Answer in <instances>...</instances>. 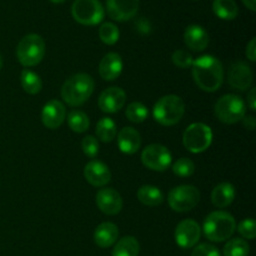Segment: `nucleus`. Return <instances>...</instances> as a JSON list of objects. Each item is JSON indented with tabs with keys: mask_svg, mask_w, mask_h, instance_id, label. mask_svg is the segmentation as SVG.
Segmentation results:
<instances>
[{
	"mask_svg": "<svg viewBox=\"0 0 256 256\" xmlns=\"http://www.w3.org/2000/svg\"><path fill=\"white\" fill-rule=\"evenodd\" d=\"M82 149L86 156L89 158H95L99 154V142H98L96 138H94L92 135H88L82 139Z\"/></svg>",
	"mask_w": 256,
	"mask_h": 256,
	"instance_id": "nucleus-35",
	"label": "nucleus"
},
{
	"mask_svg": "<svg viewBox=\"0 0 256 256\" xmlns=\"http://www.w3.org/2000/svg\"><path fill=\"white\" fill-rule=\"evenodd\" d=\"M252 80H254V76H252V68L246 62H235L230 65L229 72H228V82L230 86L244 92L252 86Z\"/></svg>",
	"mask_w": 256,
	"mask_h": 256,
	"instance_id": "nucleus-12",
	"label": "nucleus"
},
{
	"mask_svg": "<svg viewBox=\"0 0 256 256\" xmlns=\"http://www.w3.org/2000/svg\"><path fill=\"white\" fill-rule=\"evenodd\" d=\"M45 55V42L40 35L28 34L19 42L16 48V58L25 68L39 64Z\"/></svg>",
	"mask_w": 256,
	"mask_h": 256,
	"instance_id": "nucleus-5",
	"label": "nucleus"
},
{
	"mask_svg": "<svg viewBox=\"0 0 256 256\" xmlns=\"http://www.w3.org/2000/svg\"><path fill=\"white\" fill-rule=\"evenodd\" d=\"M136 196L139 202L146 206H158L164 202V194L162 190L152 185H142L138 190Z\"/></svg>",
	"mask_w": 256,
	"mask_h": 256,
	"instance_id": "nucleus-23",
	"label": "nucleus"
},
{
	"mask_svg": "<svg viewBox=\"0 0 256 256\" xmlns=\"http://www.w3.org/2000/svg\"><path fill=\"white\" fill-rule=\"evenodd\" d=\"M212 10L222 20H232L239 14V8L234 0H214Z\"/></svg>",
	"mask_w": 256,
	"mask_h": 256,
	"instance_id": "nucleus-25",
	"label": "nucleus"
},
{
	"mask_svg": "<svg viewBox=\"0 0 256 256\" xmlns=\"http://www.w3.org/2000/svg\"><path fill=\"white\" fill-rule=\"evenodd\" d=\"M192 256H222V254L214 245L204 242L194 248Z\"/></svg>",
	"mask_w": 256,
	"mask_h": 256,
	"instance_id": "nucleus-36",
	"label": "nucleus"
},
{
	"mask_svg": "<svg viewBox=\"0 0 256 256\" xmlns=\"http://www.w3.org/2000/svg\"><path fill=\"white\" fill-rule=\"evenodd\" d=\"M235 199V188L230 182H222L216 185L212 192V202L214 206L222 209L226 208L234 202Z\"/></svg>",
	"mask_w": 256,
	"mask_h": 256,
	"instance_id": "nucleus-22",
	"label": "nucleus"
},
{
	"mask_svg": "<svg viewBox=\"0 0 256 256\" xmlns=\"http://www.w3.org/2000/svg\"><path fill=\"white\" fill-rule=\"evenodd\" d=\"M125 102H126V94L124 90L119 86H112L100 94L98 105L102 112L115 114L124 108Z\"/></svg>",
	"mask_w": 256,
	"mask_h": 256,
	"instance_id": "nucleus-13",
	"label": "nucleus"
},
{
	"mask_svg": "<svg viewBox=\"0 0 256 256\" xmlns=\"http://www.w3.org/2000/svg\"><path fill=\"white\" fill-rule=\"evenodd\" d=\"M238 232L242 235L244 239L248 240H254L256 236V222L254 219L249 218V219H244L240 222L238 225Z\"/></svg>",
	"mask_w": 256,
	"mask_h": 256,
	"instance_id": "nucleus-33",
	"label": "nucleus"
},
{
	"mask_svg": "<svg viewBox=\"0 0 256 256\" xmlns=\"http://www.w3.org/2000/svg\"><path fill=\"white\" fill-rule=\"evenodd\" d=\"M66 116L65 105L59 100H50L44 105L42 112V122L48 129H58L62 126Z\"/></svg>",
	"mask_w": 256,
	"mask_h": 256,
	"instance_id": "nucleus-16",
	"label": "nucleus"
},
{
	"mask_svg": "<svg viewBox=\"0 0 256 256\" xmlns=\"http://www.w3.org/2000/svg\"><path fill=\"white\" fill-rule=\"evenodd\" d=\"M128 120L135 124H140V122H145L148 118V108L145 106L142 102H130L126 106V112H125Z\"/></svg>",
	"mask_w": 256,
	"mask_h": 256,
	"instance_id": "nucleus-30",
	"label": "nucleus"
},
{
	"mask_svg": "<svg viewBox=\"0 0 256 256\" xmlns=\"http://www.w3.org/2000/svg\"><path fill=\"white\" fill-rule=\"evenodd\" d=\"M246 56L250 62L256 60V39H252L246 46Z\"/></svg>",
	"mask_w": 256,
	"mask_h": 256,
	"instance_id": "nucleus-37",
	"label": "nucleus"
},
{
	"mask_svg": "<svg viewBox=\"0 0 256 256\" xmlns=\"http://www.w3.org/2000/svg\"><path fill=\"white\" fill-rule=\"evenodd\" d=\"M236 230V222L232 214L226 212H212L205 218L202 232L210 242H222L230 239Z\"/></svg>",
	"mask_w": 256,
	"mask_h": 256,
	"instance_id": "nucleus-3",
	"label": "nucleus"
},
{
	"mask_svg": "<svg viewBox=\"0 0 256 256\" xmlns=\"http://www.w3.org/2000/svg\"><path fill=\"white\" fill-rule=\"evenodd\" d=\"M120 32L119 29L112 22H104L99 29V38L104 44L114 45L119 40Z\"/></svg>",
	"mask_w": 256,
	"mask_h": 256,
	"instance_id": "nucleus-31",
	"label": "nucleus"
},
{
	"mask_svg": "<svg viewBox=\"0 0 256 256\" xmlns=\"http://www.w3.org/2000/svg\"><path fill=\"white\" fill-rule=\"evenodd\" d=\"M95 132H96L98 139H100L104 142H110L115 139L118 134L116 124H115V122L112 118H102L98 122Z\"/></svg>",
	"mask_w": 256,
	"mask_h": 256,
	"instance_id": "nucleus-27",
	"label": "nucleus"
},
{
	"mask_svg": "<svg viewBox=\"0 0 256 256\" xmlns=\"http://www.w3.org/2000/svg\"><path fill=\"white\" fill-rule=\"evenodd\" d=\"M256 89L255 88H252L250 89V92H248V104H249V108L250 109L254 112L256 110Z\"/></svg>",
	"mask_w": 256,
	"mask_h": 256,
	"instance_id": "nucleus-38",
	"label": "nucleus"
},
{
	"mask_svg": "<svg viewBox=\"0 0 256 256\" xmlns=\"http://www.w3.org/2000/svg\"><path fill=\"white\" fill-rule=\"evenodd\" d=\"M139 10V0H108L106 12L112 20L126 22L132 19Z\"/></svg>",
	"mask_w": 256,
	"mask_h": 256,
	"instance_id": "nucleus-14",
	"label": "nucleus"
},
{
	"mask_svg": "<svg viewBox=\"0 0 256 256\" xmlns=\"http://www.w3.org/2000/svg\"><path fill=\"white\" fill-rule=\"evenodd\" d=\"M95 202H96L100 212L106 215H116L122 209V196L112 188L100 189L95 195Z\"/></svg>",
	"mask_w": 256,
	"mask_h": 256,
	"instance_id": "nucleus-15",
	"label": "nucleus"
},
{
	"mask_svg": "<svg viewBox=\"0 0 256 256\" xmlns=\"http://www.w3.org/2000/svg\"><path fill=\"white\" fill-rule=\"evenodd\" d=\"M172 62L174 65H176L178 68H182V69H186V68H190L194 62V59H192V54L188 52L186 50L179 49L176 52H172Z\"/></svg>",
	"mask_w": 256,
	"mask_h": 256,
	"instance_id": "nucleus-34",
	"label": "nucleus"
},
{
	"mask_svg": "<svg viewBox=\"0 0 256 256\" xmlns=\"http://www.w3.org/2000/svg\"><path fill=\"white\" fill-rule=\"evenodd\" d=\"M118 146L120 152L126 155H132L138 152V150L142 146V136L139 132L134 128H122L118 132Z\"/></svg>",
	"mask_w": 256,
	"mask_h": 256,
	"instance_id": "nucleus-20",
	"label": "nucleus"
},
{
	"mask_svg": "<svg viewBox=\"0 0 256 256\" xmlns=\"http://www.w3.org/2000/svg\"><path fill=\"white\" fill-rule=\"evenodd\" d=\"M52 2H55V4H60V2H64L65 0H50Z\"/></svg>",
	"mask_w": 256,
	"mask_h": 256,
	"instance_id": "nucleus-41",
	"label": "nucleus"
},
{
	"mask_svg": "<svg viewBox=\"0 0 256 256\" xmlns=\"http://www.w3.org/2000/svg\"><path fill=\"white\" fill-rule=\"evenodd\" d=\"M250 252V246L246 240L242 238L232 239L225 244L222 254L224 256H248Z\"/></svg>",
	"mask_w": 256,
	"mask_h": 256,
	"instance_id": "nucleus-29",
	"label": "nucleus"
},
{
	"mask_svg": "<svg viewBox=\"0 0 256 256\" xmlns=\"http://www.w3.org/2000/svg\"><path fill=\"white\" fill-rule=\"evenodd\" d=\"M172 172H174L175 175L180 178L192 176L195 172V164L192 160L188 159V158H180L172 165Z\"/></svg>",
	"mask_w": 256,
	"mask_h": 256,
	"instance_id": "nucleus-32",
	"label": "nucleus"
},
{
	"mask_svg": "<svg viewBox=\"0 0 256 256\" xmlns=\"http://www.w3.org/2000/svg\"><path fill=\"white\" fill-rule=\"evenodd\" d=\"M200 202V192L192 185L172 188L168 194V202L176 212H186L194 209Z\"/></svg>",
	"mask_w": 256,
	"mask_h": 256,
	"instance_id": "nucleus-9",
	"label": "nucleus"
},
{
	"mask_svg": "<svg viewBox=\"0 0 256 256\" xmlns=\"http://www.w3.org/2000/svg\"><path fill=\"white\" fill-rule=\"evenodd\" d=\"M242 124L248 130H254L256 126V122H255V118L252 115H248V116L242 118Z\"/></svg>",
	"mask_w": 256,
	"mask_h": 256,
	"instance_id": "nucleus-39",
	"label": "nucleus"
},
{
	"mask_svg": "<svg viewBox=\"0 0 256 256\" xmlns=\"http://www.w3.org/2000/svg\"><path fill=\"white\" fill-rule=\"evenodd\" d=\"M20 82H22L24 92L30 95L39 94L42 88V82L39 75L29 69L22 70V75H20Z\"/></svg>",
	"mask_w": 256,
	"mask_h": 256,
	"instance_id": "nucleus-26",
	"label": "nucleus"
},
{
	"mask_svg": "<svg viewBox=\"0 0 256 256\" xmlns=\"http://www.w3.org/2000/svg\"><path fill=\"white\" fill-rule=\"evenodd\" d=\"M185 104L178 95H165L160 98L152 108L154 119L164 126H172L182 119Z\"/></svg>",
	"mask_w": 256,
	"mask_h": 256,
	"instance_id": "nucleus-4",
	"label": "nucleus"
},
{
	"mask_svg": "<svg viewBox=\"0 0 256 256\" xmlns=\"http://www.w3.org/2000/svg\"><path fill=\"white\" fill-rule=\"evenodd\" d=\"M202 236V228L195 220L185 219L175 229V242L182 249H190L198 244Z\"/></svg>",
	"mask_w": 256,
	"mask_h": 256,
	"instance_id": "nucleus-11",
	"label": "nucleus"
},
{
	"mask_svg": "<svg viewBox=\"0 0 256 256\" xmlns=\"http://www.w3.org/2000/svg\"><path fill=\"white\" fill-rule=\"evenodd\" d=\"M215 115L224 124H235L242 120L246 114L245 102L239 95H222L215 104Z\"/></svg>",
	"mask_w": 256,
	"mask_h": 256,
	"instance_id": "nucleus-6",
	"label": "nucleus"
},
{
	"mask_svg": "<svg viewBox=\"0 0 256 256\" xmlns=\"http://www.w3.org/2000/svg\"><path fill=\"white\" fill-rule=\"evenodd\" d=\"M122 72V59L118 52H108L99 64V74L106 82L118 79Z\"/></svg>",
	"mask_w": 256,
	"mask_h": 256,
	"instance_id": "nucleus-19",
	"label": "nucleus"
},
{
	"mask_svg": "<svg viewBox=\"0 0 256 256\" xmlns=\"http://www.w3.org/2000/svg\"><path fill=\"white\" fill-rule=\"evenodd\" d=\"M192 78L198 86L208 92H214L224 82V68L220 60L212 55H202L192 65Z\"/></svg>",
	"mask_w": 256,
	"mask_h": 256,
	"instance_id": "nucleus-1",
	"label": "nucleus"
},
{
	"mask_svg": "<svg viewBox=\"0 0 256 256\" xmlns=\"http://www.w3.org/2000/svg\"><path fill=\"white\" fill-rule=\"evenodd\" d=\"M139 252V242L134 236H124L114 244L112 256H138Z\"/></svg>",
	"mask_w": 256,
	"mask_h": 256,
	"instance_id": "nucleus-24",
	"label": "nucleus"
},
{
	"mask_svg": "<svg viewBox=\"0 0 256 256\" xmlns=\"http://www.w3.org/2000/svg\"><path fill=\"white\" fill-rule=\"evenodd\" d=\"M184 42L192 52H202L209 45V34L200 25H189L184 32Z\"/></svg>",
	"mask_w": 256,
	"mask_h": 256,
	"instance_id": "nucleus-18",
	"label": "nucleus"
},
{
	"mask_svg": "<svg viewBox=\"0 0 256 256\" xmlns=\"http://www.w3.org/2000/svg\"><path fill=\"white\" fill-rule=\"evenodd\" d=\"M242 2H244L245 6H246L248 9L252 10V12H255L256 10V0H242Z\"/></svg>",
	"mask_w": 256,
	"mask_h": 256,
	"instance_id": "nucleus-40",
	"label": "nucleus"
},
{
	"mask_svg": "<svg viewBox=\"0 0 256 256\" xmlns=\"http://www.w3.org/2000/svg\"><path fill=\"white\" fill-rule=\"evenodd\" d=\"M2 54H0V70H2Z\"/></svg>",
	"mask_w": 256,
	"mask_h": 256,
	"instance_id": "nucleus-42",
	"label": "nucleus"
},
{
	"mask_svg": "<svg viewBox=\"0 0 256 256\" xmlns=\"http://www.w3.org/2000/svg\"><path fill=\"white\" fill-rule=\"evenodd\" d=\"M72 15L79 24H100L105 16V9L99 0H75L72 6Z\"/></svg>",
	"mask_w": 256,
	"mask_h": 256,
	"instance_id": "nucleus-8",
	"label": "nucleus"
},
{
	"mask_svg": "<svg viewBox=\"0 0 256 256\" xmlns=\"http://www.w3.org/2000/svg\"><path fill=\"white\" fill-rule=\"evenodd\" d=\"M95 82L89 74L79 72L70 76L62 86V98L69 106H80L94 92Z\"/></svg>",
	"mask_w": 256,
	"mask_h": 256,
	"instance_id": "nucleus-2",
	"label": "nucleus"
},
{
	"mask_svg": "<svg viewBox=\"0 0 256 256\" xmlns=\"http://www.w3.org/2000/svg\"><path fill=\"white\" fill-rule=\"evenodd\" d=\"M84 178L90 185L102 188L112 179V172L106 164L99 160H92L84 168Z\"/></svg>",
	"mask_w": 256,
	"mask_h": 256,
	"instance_id": "nucleus-17",
	"label": "nucleus"
},
{
	"mask_svg": "<svg viewBox=\"0 0 256 256\" xmlns=\"http://www.w3.org/2000/svg\"><path fill=\"white\" fill-rule=\"evenodd\" d=\"M68 125L74 132H85L90 126L89 116L82 110H72L68 115Z\"/></svg>",
	"mask_w": 256,
	"mask_h": 256,
	"instance_id": "nucleus-28",
	"label": "nucleus"
},
{
	"mask_svg": "<svg viewBox=\"0 0 256 256\" xmlns=\"http://www.w3.org/2000/svg\"><path fill=\"white\" fill-rule=\"evenodd\" d=\"M118 238H119L118 226L109 222H102L94 232L95 244L102 249L112 246L118 242Z\"/></svg>",
	"mask_w": 256,
	"mask_h": 256,
	"instance_id": "nucleus-21",
	"label": "nucleus"
},
{
	"mask_svg": "<svg viewBox=\"0 0 256 256\" xmlns=\"http://www.w3.org/2000/svg\"><path fill=\"white\" fill-rule=\"evenodd\" d=\"M212 142V132L204 122H194L189 125L182 134V144L188 152L200 154L210 148Z\"/></svg>",
	"mask_w": 256,
	"mask_h": 256,
	"instance_id": "nucleus-7",
	"label": "nucleus"
},
{
	"mask_svg": "<svg viewBox=\"0 0 256 256\" xmlns=\"http://www.w3.org/2000/svg\"><path fill=\"white\" fill-rule=\"evenodd\" d=\"M172 152L162 144H150L142 150V162L148 169L164 172L172 164Z\"/></svg>",
	"mask_w": 256,
	"mask_h": 256,
	"instance_id": "nucleus-10",
	"label": "nucleus"
}]
</instances>
